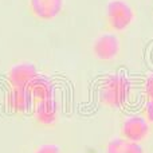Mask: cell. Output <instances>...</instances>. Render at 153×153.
Here are the masks:
<instances>
[{
  "instance_id": "6da1fadb",
  "label": "cell",
  "mask_w": 153,
  "mask_h": 153,
  "mask_svg": "<svg viewBox=\"0 0 153 153\" xmlns=\"http://www.w3.org/2000/svg\"><path fill=\"white\" fill-rule=\"evenodd\" d=\"M133 83L121 73L106 75L101 79L97 89L98 102L108 109H121L130 101Z\"/></svg>"
},
{
  "instance_id": "7a4b0ae2",
  "label": "cell",
  "mask_w": 153,
  "mask_h": 153,
  "mask_svg": "<svg viewBox=\"0 0 153 153\" xmlns=\"http://www.w3.org/2000/svg\"><path fill=\"white\" fill-rule=\"evenodd\" d=\"M136 16V8L129 0H110L103 13L105 31L122 34L133 26Z\"/></svg>"
},
{
  "instance_id": "3957f363",
  "label": "cell",
  "mask_w": 153,
  "mask_h": 153,
  "mask_svg": "<svg viewBox=\"0 0 153 153\" xmlns=\"http://www.w3.org/2000/svg\"><path fill=\"white\" fill-rule=\"evenodd\" d=\"M91 56L100 63H114L124 55V42L120 34L105 31L95 36L90 45Z\"/></svg>"
},
{
  "instance_id": "277c9868",
  "label": "cell",
  "mask_w": 153,
  "mask_h": 153,
  "mask_svg": "<svg viewBox=\"0 0 153 153\" xmlns=\"http://www.w3.org/2000/svg\"><path fill=\"white\" fill-rule=\"evenodd\" d=\"M62 117V106L58 98L54 97L50 100L35 102L30 118L36 129L51 130L58 126Z\"/></svg>"
},
{
  "instance_id": "5b68a950",
  "label": "cell",
  "mask_w": 153,
  "mask_h": 153,
  "mask_svg": "<svg viewBox=\"0 0 153 153\" xmlns=\"http://www.w3.org/2000/svg\"><path fill=\"white\" fill-rule=\"evenodd\" d=\"M153 134V125L143 114H132L125 117L120 124L118 136L124 140L144 144Z\"/></svg>"
},
{
  "instance_id": "8992f818",
  "label": "cell",
  "mask_w": 153,
  "mask_h": 153,
  "mask_svg": "<svg viewBox=\"0 0 153 153\" xmlns=\"http://www.w3.org/2000/svg\"><path fill=\"white\" fill-rule=\"evenodd\" d=\"M35 101L27 87H7L4 94V109L16 117L30 116Z\"/></svg>"
},
{
  "instance_id": "52a82bcc",
  "label": "cell",
  "mask_w": 153,
  "mask_h": 153,
  "mask_svg": "<svg viewBox=\"0 0 153 153\" xmlns=\"http://www.w3.org/2000/svg\"><path fill=\"white\" fill-rule=\"evenodd\" d=\"M65 0H28L27 12L36 22H53L62 15Z\"/></svg>"
},
{
  "instance_id": "ba28073f",
  "label": "cell",
  "mask_w": 153,
  "mask_h": 153,
  "mask_svg": "<svg viewBox=\"0 0 153 153\" xmlns=\"http://www.w3.org/2000/svg\"><path fill=\"white\" fill-rule=\"evenodd\" d=\"M38 73L36 65L32 62L22 61L13 63L5 73L7 87H27Z\"/></svg>"
},
{
  "instance_id": "9c48e42d",
  "label": "cell",
  "mask_w": 153,
  "mask_h": 153,
  "mask_svg": "<svg viewBox=\"0 0 153 153\" xmlns=\"http://www.w3.org/2000/svg\"><path fill=\"white\" fill-rule=\"evenodd\" d=\"M27 89L31 93L35 102L56 97L55 82H54V79L51 78V76L43 74V73H38V74L35 75V78L28 83Z\"/></svg>"
},
{
  "instance_id": "30bf717a",
  "label": "cell",
  "mask_w": 153,
  "mask_h": 153,
  "mask_svg": "<svg viewBox=\"0 0 153 153\" xmlns=\"http://www.w3.org/2000/svg\"><path fill=\"white\" fill-rule=\"evenodd\" d=\"M101 153H146L145 148L140 143L124 140L118 137H111L103 143Z\"/></svg>"
},
{
  "instance_id": "8fae6325",
  "label": "cell",
  "mask_w": 153,
  "mask_h": 153,
  "mask_svg": "<svg viewBox=\"0 0 153 153\" xmlns=\"http://www.w3.org/2000/svg\"><path fill=\"white\" fill-rule=\"evenodd\" d=\"M27 153H67L65 145L56 141H40L32 144Z\"/></svg>"
},
{
  "instance_id": "7c38bea8",
  "label": "cell",
  "mask_w": 153,
  "mask_h": 153,
  "mask_svg": "<svg viewBox=\"0 0 153 153\" xmlns=\"http://www.w3.org/2000/svg\"><path fill=\"white\" fill-rule=\"evenodd\" d=\"M141 114L153 125V100H146L141 108Z\"/></svg>"
},
{
  "instance_id": "4fadbf2b",
  "label": "cell",
  "mask_w": 153,
  "mask_h": 153,
  "mask_svg": "<svg viewBox=\"0 0 153 153\" xmlns=\"http://www.w3.org/2000/svg\"><path fill=\"white\" fill-rule=\"evenodd\" d=\"M143 93L146 97V100H153V74L146 76V79L143 83Z\"/></svg>"
}]
</instances>
